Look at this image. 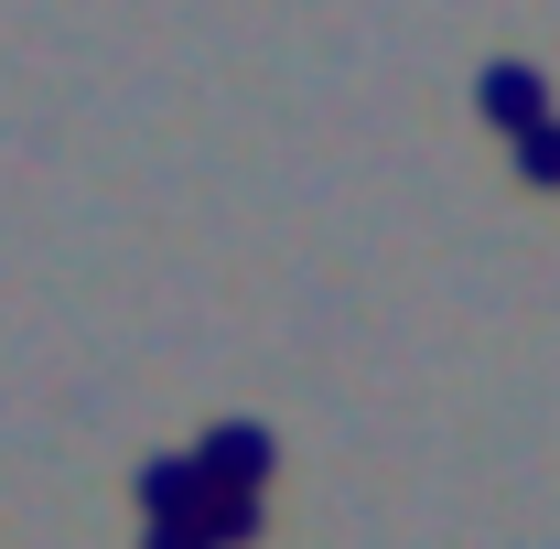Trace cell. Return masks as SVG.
<instances>
[{"label":"cell","instance_id":"7a4b0ae2","mask_svg":"<svg viewBox=\"0 0 560 549\" xmlns=\"http://www.w3.org/2000/svg\"><path fill=\"white\" fill-rule=\"evenodd\" d=\"M517 173H528V184H560V119L517 130Z\"/></svg>","mask_w":560,"mask_h":549},{"label":"cell","instance_id":"3957f363","mask_svg":"<svg viewBox=\"0 0 560 549\" xmlns=\"http://www.w3.org/2000/svg\"><path fill=\"white\" fill-rule=\"evenodd\" d=\"M206 464H226V475H259V464H270V453H259V431H226V442H215Z\"/></svg>","mask_w":560,"mask_h":549},{"label":"cell","instance_id":"6da1fadb","mask_svg":"<svg viewBox=\"0 0 560 549\" xmlns=\"http://www.w3.org/2000/svg\"><path fill=\"white\" fill-rule=\"evenodd\" d=\"M475 108H486L495 130H539L550 119V86H539V66H486L475 75Z\"/></svg>","mask_w":560,"mask_h":549}]
</instances>
